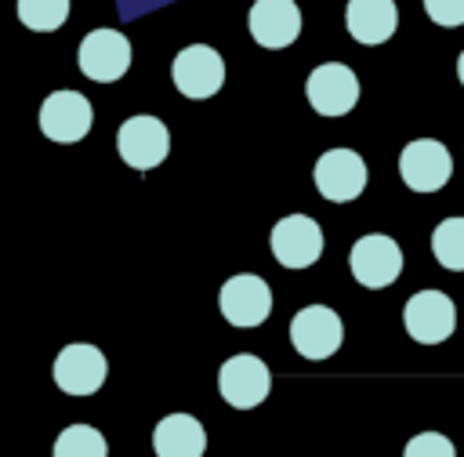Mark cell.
Listing matches in <instances>:
<instances>
[{
	"label": "cell",
	"mask_w": 464,
	"mask_h": 457,
	"mask_svg": "<svg viewBox=\"0 0 464 457\" xmlns=\"http://www.w3.org/2000/svg\"><path fill=\"white\" fill-rule=\"evenodd\" d=\"M76 65L87 80L94 83H112L120 80L127 69H130V40L120 33V29H91L83 40H80V51H76Z\"/></svg>",
	"instance_id": "6da1fadb"
},
{
	"label": "cell",
	"mask_w": 464,
	"mask_h": 457,
	"mask_svg": "<svg viewBox=\"0 0 464 457\" xmlns=\"http://www.w3.org/2000/svg\"><path fill=\"white\" fill-rule=\"evenodd\" d=\"M116 149H120V160L134 170H152L167 160L170 152V131L163 120L149 116V112H138V116H127L120 134H116Z\"/></svg>",
	"instance_id": "7a4b0ae2"
},
{
	"label": "cell",
	"mask_w": 464,
	"mask_h": 457,
	"mask_svg": "<svg viewBox=\"0 0 464 457\" xmlns=\"http://www.w3.org/2000/svg\"><path fill=\"white\" fill-rule=\"evenodd\" d=\"M218 392H221V399L228 406L254 410V406H261L268 399L272 374H268V366L257 355L239 352V355H232V359L221 363V370H218Z\"/></svg>",
	"instance_id": "3957f363"
},
{
	"label": "cell",
	"mask_w": 464,
	"mask_h": 457,
	"mask_svg": "<svg viewBox=\"0 0 464 457\" xmlns=\"http://www.w3.org/2000/svg\"><path fill=\"white\" fill-rule=\"evenodd\" d=\"M304 98L319 116H348L359 102V76L341 62H323L308 73Z\"/></svg>",
	"instance_id": "277c9868"
},
{
	"label": "cell",
	"mask_w": 464,
	"mask_h": 457,
	"mask_svg": "<svg viewBox=\"0 0 464 457\" xmlns=\"http://www.w3.org/2000/svg\"><path fill=\"white\" fill-rule=\"evenodd\" d=\"M453 174V156L435 138H417L399 152V178L413 192H439Z\"/></svg>",
	"instance_id": "5b68a950"
},
{
	"label": "cell",
	"mask_w": 464,
	"mask_h": 457,
	"mask_svg": "<svg viewBox=\"0 0 464 457\" xmlns=\"http://www.w3.org/2000/svg\"><path fill=\"white\" fill-rule=\"evenodd\" d=\"M312 181L330 203H352L366 189V163L355 149H326L312 167Z\"/></svg>",
	"instance_id": "8992f818"
},
{
	"label": "cell",
	"mask_w": 464,
	"mask_h": 457,
	"mask_svg": "<svg viewBox=\"0 0 464 457\" xmlns=\"http://www.w3.org/2000/svg\"><path fill=\"white\" fill-rule=\"evenodd\" d=\"M344 341L341 316L330 305H304L290 319V345L304 359H330Z\"/></svg>",
	"instance_id": "52a82bcc"
},
{
	"label": "cell",
	"mask_w": 464,
	"mask_h": 457,
	"mask_svg": "<svg viewBox=\"0 0 464 457\" xmlns=\"http://www.w3.org/2000/svg\"><path fill=\"white\" fill-rule=\"evenodd\" d=\"M170 80L185 98H210L225 83V62L214 47L207 44H188L174 54Z\"/></svg>",
	"instance_id": "ba28073f"
},
{
	"label": "cell",
	"mask_w": 464,
	"mask_h": 457,
	"mask_svg": "<svg viewBox=\"0 0 464 457\" xmlns=\"http://www.w3.org/2000/svg\"><path fill=\"white\" fill-rule=\"evenodd\" d=\"M402 326L417 345H439L457 330V308L442 290H417L402 308Z\"/></svg>",
	"instance_id": "9c48e42d"
},
{
	"label": "cell",
	"mask_w": 464,
	"mask_h": 457,
	"mask_svg": "<svg viewBox=\"0 0 464 457\" xmlns=\"http://www.w3.org/2000/svg\"><path fill=\"white\" fill-rule=\"evenodd\" d=\"M91 123H94V109L80 91H51L40 105V131L58 145H72L87 138Z\"/></svg>",
	"instance_id": "30bf717a"
},
{
	"label": "cell",
	"mask_w": 464,
	"mask_h": 457,
	"mask_svg": "<svg viewBox=\"0 0 464 457\" xmlns=\"http://www.w3.org/2000/svg\"><path fill=\"white\" fill-rule=\"evenodd\" d=\"M323 254V228L308 214H286L272 225V258L286 268H308Z\"/></svg>",
	"instance_id": "8fae6325"
},
{
	"label": "cell",
	"mask_w": 464,
	"mask_h": 457,
	"mask_svg": "<svg viewBox=\"0 0 464 457\" xmlns=\"http://www.w3.org/2000/svg\"><path fill=\"white\" fill-rule=\"evenodd\" d=\"M54 374V384L65 392V395H94L102 384H105V374H109V363L102 355V348L94 345H65L51 366Z\"/></svg>",
	"instance_id": "7c38bea8"
},
{
	"label": "cell",
	"mask_w": 464,
	"mask_h": 457,
	"mask_svg": "<svg viewBox=\"0 0 464 457\" xmlns=\"http://www.w3.org/2000/svg\"><path fill=\"white\" fill-rule=\"evenodd\" d=\"M348 261H352L355 283H362L370 290H381V287L395 283L399 272H402V250H399V243L392 236H381V232L355 239Z\"/></svg>",
	"instance_id": "4fadbf2b"
},
{
	"label": "cell",
	"mask_w": 464,
	"mask_h": 457,
	"mask_svg": "<svg viewBox=\"0 0 464 457\" xmlns=\"http://www.w3.org/2000/svg\"><path fill=\"white\" fill-rule=\"evenodd\" d=\"M218 305H221V316L232 326H261L272 312V290L261 276L239 272V276L225 279V287L218 294Z\"/></svg>",
	"instance_id": "5bb4252c"
},
{
	"label": "cell",
	"mask_w": 464,
	"mask_h": 457,
	"mask_svg": "<svg viewBox=\"0 0 464 457\" xmlns=\"http://www.w3.org/2000/svg\"><path fill=\"white\" fill-rule=\"evenodd\" d=\"M246 29L268 51L290 47L301 36V7L294 0H254L246 15Z\"/></svg>",
	"instance_id": "9a60e30c"
},
{
	"label": "cell",
	"mask_w": 464,
	"mask_h": 457,
	"mask_svg": "<svg viewBox=\"0 0 464 457\" xmlns=\"http://www.w3.org/2000/svg\"><path fill=\"white\" fill-rule=\"evenodd\" d=\"M344 29L355 44H384L399 29V11L395 0H348L344 7Z\"/></svg>",
	"instance_id": "2e32d148"
},
{
	"label": "cell",
	"mask_w": 464,
	"mask_h": 457,
	"mask_svg": "<svg viewBox=\"0 0 464 457\" xmlns=\"http://www.w3.org/2000/svg\"><path fill=\"white\" fill-rule=\"evenodd\" d=\"M152 450L156 457H203L207 432L192 413H167L152 428Z\"/></svg>",
	"instance_id": "e0dca14e"
},
{
	"label": "cell",
	"mask_w": 464,
	"mask_h": 457,
	"mask_svg": "<svg viewBox=\"0 0 464 457\" xmlns=\"http://www.w3.org/2000/svg\"><path fill=\"white\" fill-rule=\"evenodd\" d=\"M51 457H109V446L98 428L91 424H69L58 432Z\"/></svg>",
	"instance_id": "ac0fdd59"
},
{
	"label": "cell",
	"mask_w": 464,
	"mask_h": 457,
	"mask_svg": "<svg viewBox=\"0 0 464 457\" xmlns=\"http://www.w3.org/2000/svg\"><path fill=\"white\" fill-rule=\"evenodd\" d=\"M435 261L450 272H464V218H442L431 232Z\"/></svg>",
	"instance_id": "d6986e66"
},
{
	"label": "cell",
	"mask_w": 464,
	"mask_h": 457,
	"mask_svg": "<svg viewBox=\"0 0 464 457\" xmlns=\"http://www.w3.org/2000/svg\"><path fill=\"white\" fill-rule=\"evenodd\" d=\"M69 18V0H18V22L33 33H54Z\"/></svg>",
	"instance_id": "ffe728a7"
},
{
	"label": "cell",
	"mask_w": 464,
	"mask_h": 457,
	"mask_svg": "<svg viewBox=\"0 0 464 457\" xmlns=\"http://www.w3.org/2000/svg\"><path fill=\"white\" fill-rule=\"evenodd\" d=\"M402 457H457V450L442 432H420L406 442Z\"/></svg>",
	"instance_id": "44dd1931"
},
{
	"label": "cell",
	"mask_w": 464,
	"mask_h": 457,
	"mask_svg": "<svg viewBox=\"0 0 464 457\" xmlns=\"http://www.w3.org/2000/svg\"><path fill=\"white\" fill-rule=\"evenodd\" d=\"M424 11L435 25H464V0H424Z\"/></svg>",
	"instance_id": "7402d4cb"
},
{
	"label": "cell",
	"mask_w": 464,
	"mask_h": 457,
	"mask_svg": "<svg viewBox=\"0 0 464 457\" xmlns=\"http://www.w3.org/2000/svg\"><path fill=\"white\" fill-rule=\"evenodd\" d=\"M457 80L464 83V51H460V58H457Z\"/></svg>",
	"instance_id": "603a6c76"
}]
</instances>
